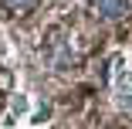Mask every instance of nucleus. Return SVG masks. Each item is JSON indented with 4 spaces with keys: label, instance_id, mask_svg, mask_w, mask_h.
I'll return each instance as SVG.
<instances>
[{
    "label": "nucleus",
    "instance_id": "nucleus-1",
    "mask_svg": "<svg viewBox=\"0 0 132 129\" xmlns=\"http://www.w3.org/2000/svg\"><path fill=\"white\" fill-rule=\"evenodd\" d=\"M92 7L102 14V17H122L129 10V0H92Z\"/></svg>",
    "mask_w": 132,
    "mask_h": 129
},
{
    "label": "nucleus",
    "instance_id": "nucleus-2",
    "mask_svg": "<svg viewBox=\"0 0 132 129\" xmlns=\"http://www.w3.org/2000/svg\"><path fill=\"white\" fill-rule=\"evenodd\" d=\"M0 4H4L7 10H24V7H31L34 0H0Z\"/></svg>",
    "mask_w": 132,
    "mask_h": 129
}]
</instances>
